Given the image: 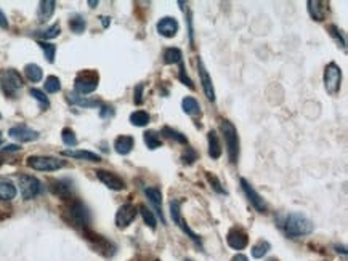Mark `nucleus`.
<instances>
[{"instance_id": "f257e3e1", "label": "nucleus", "mask_w": 348, "mask_h": 261, "mask_svg": "<svg viewBox=\"0 0 348 261\" xmlns=\"http://www.w3.org/2000/svg\"><path fill=\"white\" fill-rule=\"evenodd\" d=\"M64 216H66V220L75 226V227H81L82 231L89 229V224H90V213L89 209L81 202V200H69V204L66 205V209H64Z\"/></svg>"}, {"instance_id": "f03ea898", "label": "nucleus", "mask_w": 348, "mask_h": 261, "mask_svg": "<svg viewBox=\"0 0 348 261\" xmlns=\"http://www.w3.org/2000/svg\"><path fill=\"white\" fill-rule=\"evenodd\" d=\"M284 229L287 233V236L290 237H299V236H307L310 233H313L314 224L311 223V220H308L303 213L293 212L289 213L286 218V224Z\"/></svg>"}, {"instance_id": "7ed1b4c3", "label": "nucleus", "mask_w": 348, "mask_h": 261, "mask_svg": "<svg viewBox=\"0 0 348 261\" xmlns=\"http://www.w3.org/2000/svg\"><path fill=\"white\" fill-rule=\"evenodd\" d=\"M220 128H222V133L225 138V144H226V152H228V157L236 164L237 157H239V136H237V130L236 127L230 122V121H223L220 122Z\"/></svg>"}, {"instance_id": "20e7f679", "label": "nucleus", "mask_w": 348, "mask_h": 261, "mask_svg": "<svg viewBox=\"0 0 348 261\" xmlns=\"http://www.w3.org/2000/svg\"><path fill=\"white\" fill-rule=\"evenodd\" d=\"M28 167L37 171H57L63 167H66V160H61L50 156H31L26 159Z\"/></svg>"}, {"instance_id": "39448f33", "label": "nucleus", "mask_w": 348, "mask_h": 261, "mask_svg": "<svg viewBox=\"0 0 348 261\" xmlns=\"http://www.w3.org/2000/svg\"><path fill=\"white\" fill-rule=\"evenodd\" d=\"M23 85H24L23 77L15 69H7L0 74V86H2V92L8 98H15L18 90L23 89Z\"/></svg>"}, {"instance_id": "423d86ee", "label": "nucleus", "mask_w": 348, "mask_h": 261, "mask_svg": "<svg viewBox=\"0 0 348 261\" xmlns=\"http://www.w3.org/2000/svg\"><path fill=\"white\" fill-rule=\"evenodd\" d=\"M98 72L96 71H84L74 80V90L79 95H89L98 89Z\"/></svg>"}, {"instance_id": "0eeeda50", "label": "nucleus", "mask_w": 348, "mask_h": 261, "mask_svg": "<svg viewBox=\"0 0 348 261\" xmlns=\"http://www.w3.org/2000/svg\"><path fill=\"white\" fill-rule=\"evenodd\" d=\"M18 186H19L21 195H23L24 200H31V199L37 197V195L42 194V191H43L42 183L36 177H31V175H21L18 178Z\"/></svg>"}, {"instance_id": "6e6552de", "label": "nucleus", "mask_w": 348, "mask_h": 261, "mask_svg": "<svg viewBox=\"0 0 348 261\" xmlns=\"http://www.w3.org/2000/svg\"><path fill=\"white\" fill-rule=\"evenodd\" d=\"M324 85L329 95H337L342 85V69L335 63H329L324 69Z\"/></svg>"}, {"instance_id": "1a4fd4ad", "label": "nucleus", "mask_w": 348, "mask_h": 261, "mask_svg": "<svg viewBox=\"0 0 348 261\" xmlns=\"http://www.w3.org/2000/svg\"><path fill=\"white\" fill-rule=\"evenodd\" d=\"M170 216H172L173 223H175L184 234H188L196 244H201V237H199L198 234H196V233H193V231L190 229V226H188L186 223H184V220H183V216H181V200L173 199V200L170 202Z\"/></svg>"}, {"instance_id": "9d476101", "label": "nucleus", "mask_w": 348, "mask_h": 261, "mask_svg": "<svg viewBox=\"0 0 348 261\" xmlns=\"http://www.w3.org/2000/svg\"><path fill=\"white\" fill-rule=\"evenodd\" d=\"M137 209L135 205L132 204H124L122 207H119V210L116 213V224L121 229H125L130 224L133 223V220L137 218Z\"/></svg>"}, {"instance_id": "9b49d317", "label": "nucleus", "mask_w": 348, "mask_h": 261, "mask_svg": "<svg viewBox=\"0 0 348 261\" xmlns=\"http://www.w3.org/2000/svg\"><path fill=\"white\" fill-rule=\"evenodd\" d=\"M241 188L246 194V197L249 199V202H251L254 207H255V210L260 212V213H265L266 212V204L265 200L262 199V195H260L254 188H252V184L249 183L246 178H241Z\"/></svg>"}, {"instance_id": "f8f14e48", "label": "nucleus", "mask_w": 348, "mask_h": 261, "mask_svg": "<svg viewBox=\"0 0 348 261\" xmlns=\"http://www.w3.org/2000/svg\"><path fill=\"white\" fill-rule=\"evenodd\" d=\"M96 178L100 180L106 188H110L113 191H122L125 188V181L117 177L116 173L108 171V170H96Z\"/></svg>"}, {"instance_id": "ddd939ff", "label": "nucleus", "mask_w": 348, "mask_h": 261, "mask_svg": "<svg viewBox=\"0 0 348 261\" xmlns=\"http://www.w3.org/2000/svg\"><path fill=\"white\" fill-rule=\"evenodd\" d=\"M8 135L12 136L13 139L19 141V143H31V141L39 139V132H36V130H32V128H29L28 125H23V124L10 128Z\"/></svg>"}, {"instance_id": "4468645a", "label": "nucleus", "mask_w": 348, "mask_h": 261, "mask_svg": "<svg viewBox=\"0 0 348 261\" xmlns=\"http://www.w3.org/2000/svg\"><path fill=\"white\" fill-rule=\"evenodd\" d=\"M84 236H85L87 239H89V241L93 244V247L98 250V252H101L103 255L111 256V255L114 253L116 247H114L110 241H106L104 237L98 236V234H95V233H90L89 229H85V231H84Z\"/></svg>"}, {"instance_id": "2eb2a0df", "label": "nucleus", "mask_w": 348, "mask_h": 261, "mask_svg": "<svg viewBox=\"0 0 348 261\" xmlns=\"http://www.w3.org/2000/svg\"><path fill=\"white\" fill-rule=\"evenodd\" d=\"M198 72H199V79H201V83H202V89H204V93L205 96H207L209 101H215V90H213V83H212V79L210 75L207 72V69H205V64L201 58H198Z\"/></svg>"}, {"instance_id": "dca6fc26", "label": "nucleus", "mask_w": 348, "mask_h": 261, "mask_svg": "<svg viewBox=\"0 0 348 261\" xmlns=\"http://www.w3.org/2000/svg\"><path fill=\"white\" fill-rule=\"evenodd\" d=\"M226 242L234 250H243L249 244V236L244 229H241V227H233L226 236Z\"/></svg>"}, {"instance_id": "f3484780", "label": "nucleus", "mask_w": 348, "mask_h": 261, "mask_svg": "<svg viewBox=\"0 0 348 261\" xmlns=\"http://www.w3.org/2000/svg\"><path fill=\"white\" fill-rule=\"evenodd\" d=\"M157 32L162 37H167V39L175 37L178 32V21L172 16L160 18V21L157 23Z\"/></svg>"}, {"instance_id": "a211bd4d", "label": "nucleus", "mask_w": 348, "mask_h": 261, "mask_svg": "<svg viewBox=\"0 0 348 261\" xmlns=\"http://www.w3.org/2000/svg\"><path fill=\"white\" fill-rule=\"evenodd\" d=\"M145 194H146V197L149 199L151 205L154 207V210L157 212L162 224H166L164 213H162V192H160V189L159 188H146L145 189Z\"/></svg>"}, {"instance_id": "6ab92c4d", "label": "nucleus", "mask_w": 348, "mask_h": 261, "mask_svg": "<svg viewBox=\"0 0 348 261\" xmlns=\"http://www.w3.org/2000/svg\"><path fill=\"white\" fill-rule=\"evenodd\" d=\"M50 191L63 199H69L72 194V186L66 180H53V181H50Z\"/></svg>"}, {"instance_id": "aec40b11", "label": "nucleus", "mask_w": 348, "mask_h": 261, "mask_svg": "<svg viewBox=\"0 0 348 261\" xmlns=\"http://www.w3.org/2000/svg\"><path fill=\"white\" fill-rule=\"evenodd\" d=\"M133 146H135V139H133V136H128V135L117 136L114 141V149H116L117 154H121V156L130 154Z\"/></svg>"}, {"instance_id": "412c9836", "label": "nucleus", "mask_w": 348, "mask_h": 261, "mask_svg": "<svg viewBox=\"0 0 348 261\" xmlns=\"http://www.w3.org/2000/svg\"><path fill=\"white\" fill-rule=\"evenodd\" d=\"M308 13L314 21H324L328 15V7L321 0H308Z\"/></svg>"}, {"instance_id": "4be33fe9", "label": "nucleus", "mask_w": 348, "mask_h": 261, "mask_svg": "<svg viewBox=\"0 0 348 261\" xmlns=\"http://www.w3.org/2000/svg\"><path fill=\"white\" fill-rule=\"evenodd\" d=\"M63 156H68V157H72V159H81V160H89V162H100L101 157L95 154V152L92 151H79V149H66L63 151Z\"/></svg>"}, {"instance_id": "5701e85b", "label": "nucleus", "mask_w": 348, "mask_h": 261, "mask_svg": "<svg viewBox=\"0 0 348 261\" xmlns=\"http://www.w3.org/2000/svg\"><path fill=\"white\" fill-rule=\"evenodd\" d=\"M16 197V186L12 181L0 180V200H12Z\"/></svg>"}, {"instance_id": "b1692460", "label": "nucleus", "mask_w": 348, "mask_h": 261, "mask_svg": "<svg viewBox=\"0 0 348 261\" xmlns=\"http://www.w3.org/2000/svg\"><path fill=\"white\" fill-rule=\"evenodd\" d=\"M207 138H209V156L212 159H220V156H222V144H220L219 136H217V133L213 132V130H210Z\"/></svg>"}, {"instance_id": "393cba45", "label": "nucleus", "mask_w": 348, "mask_h": 261, "mask_svg": "<svg viewBox=\"0 0 348 261\" xmlns=\"http://www.w3.org/2000/svg\"><path fill=\"white\" fill-rule=\"evenodd\" d=\"M181 106H183V111L186 112L188 115H199L201 114V106H199L198 100L193 98V96L183 98Z\"/></svg>"}, {"instance_id": "a878e982", "label": "nucleus", "mask_w": 348, "mask_h": 261, "mask_svg": "<svg viewBox=\"0 0 348 261\" xmlns=\"http://www.w3.org/2000/svg\"><path fill=\"white\" fill-rule=\"evenodd\" d=\"M55 2L53 0H43V2H40L39 5V19L40 21H47L50 19V16L53 15V12H55Z\"/></svg>"}, {"instance_id": "bb28decb", "label": "nucleus", "mask_w": 348, "mask_h": 261, "mask_svg": "<svg viewBox=\"0 0 348 261\" xmlns=\"http://www.w3.org/2000/svg\"><path fill=\"white\" fill-rule=\"evenodd\" d=\"M24 74H26V77L31 80V82H40L42 77H43V71L40 66H37V64H26V68H24Z\"/></svg>"}, {"instance_id": "cd10ccee", "label": "nucleus", "mask_w": 348, "mask_h": 261, "mask_svg": "<svg viewBox=\"0 0 348 261\" xmlns=\"http://www.w3.org/2000/svg\"><path fill=\"white\" fill-rule=\"evenodd\" d=\"M151 121V117L146 111H135L133 114H130V124L135 127H146Z\"/></svg>"}, {"instance_id": "c85d7f7f", "label": "nucleus", "mask_w": 348, "mask_h": 261, "mask_svg": "<svg viewBox=\"0 0 348 261\" xmlns=\"http://www.w3.org/2000/svg\"><path fill=\"white\" fill-rule=\"evenodd\" d=\"M68 100L72 103V104H77L81 107H96V106H100V101H96V100H87V98L84 96H77V95H68Z\"/></svg>"}, {"instance_id": "c756f323", "label": "nucleus", "mask_w": 348, "mask_h": 261, "mask_svg": "<svg viewBox=\"0 0 348 261\" xmlns=\"http://www.w3.org/2000/svg\"><path fill=\"white\" fill-rule=\"evenodd\" d=\"M162 135H166L167 138L173 139L175 143H180V144H188V138L184 136L183 133L177 132V130H173L170 127H164L162 128Z\"/></svg>"}, {"instance_id": "7c9ffc66", "label": "nucleus", "mask_w": 348, "mask_h": 261, "mask_svg": "<svg viewBox=\"0 0 348 261\" xmlns=\"http://www.w3.org/2000/svg\"><path fill=\"white\" fill-rule=\"evenodd\" d=\"M181 50L180 48H167L164 51V63L166 64H177V63H181Z\"/></svg>"}, {"instance_id": "2f4dec72", "label": "nucleus", "mask_w": 348, "mask_h": 261, "mask_svg": "<svg viewBox=\"0 0 348 261\" xmlns=\"http://www.w3.org/2000/svg\"><path fill=\"white\" fill-rule=\"evenodd\" d=\"M143 138H145V143H146L148 149H151V151H154V149H157V148L162 146V141H160L159 135H157L156 132H153V130H149V132H146V133L143 135Z\"/></svg>"}, {"instance_id": "473e14b6", "label": "nucleus", "mask_w": 348, "mask_h": 261, "mask_svg": "<svg viewBox=\"0 0 348 261\" xmlns=\"http://www.w3.org/2000/svg\"><path fill=\"white\" fill-rule=\"evenodd\" d=\"M29 93H31V96L34 98V100L40 104V109H48L50 107V101H48V98L45 96V93H43L42 90H39V89H31L29 90Z\"/></svg>"}, {"instance_id": "72a5a7b5", "label": "nucleus", "mask_w": 348, "mask_h": 261, "mask_svg": "<svg viewBox=\"0 0 348 261\" xmlns=\"http://www.w3.org/2000/svg\"><path fill=\"white\" fill-rule=\"evenodd\" d=\"M85 27H87V23L82 16L75 15L69 19V29L74 32V34H82V32L85 31Z\"/></svg>"}, {"instance_id": "f704fd0d", "label": "nucleus", "mask_w": 348, "mask_h": 261, "mask_svg": "<svg viewBox=\"0 0 348 261\" xmlns=\"http://www.w3.org/2000/svg\"><path fill=\"white\" fill-rule=\"evenodd\" d=\"M140 213H141V216H143V221L151 227V229L154 231V229H156V226H157V221H156V218H154L153 212H151L146 205H140Z\"/></svg>"}, {"instance_id": "c9c22d12", "label": "nucleus", "mask_w": 348, "mask_h": 261, "mask_svg": "<svg viewBox=\"0 0 348 261\" xmlns=\"http://www.w3.org/2000/svg\"><path fill=\"white\" fill-rule=\"evenodd\" d=\"M270 244L266 241H258L254 247H252V256L254 258H263L268 252H270Z\"/></svg>"}, {"instance_id": "e433bc0d", "label": "nucleus", "mask_w": 348, "mask_h": 261, "mask_svg": "<svg viewBox=\"0 0 348 261\" xmlns=\"http://www.w3.org/2000/svg\"><path fill=\"white\" fill-rule=\"evenodd\" d=\"M40 48L43 50V53H45V58L48 63H53L55 61V55H57V45H53V43H48V42H39Z\"/></svg>"}, {"instance_id": "4c0bfd02", "label": "nucleus", "mask_w": 348, "mask_h": 261, "mask_svg": "<svg viewBox=\"0 0 348 261\" xmlns=\"http://www.w3.org/2000/svg\"><path fill=\"white\" fill-rule=\"evenodd\" d=\"M45 90L48 93H58L61 90V82H60V79L57 77V75H50V77H47Z\"/></svg>"}, {"instance_id": "58836bf2", "label": "nucleus", "mask_w": 348, "mask_h": 261, "mask_svg": "<svg viewBox=\"0 0 348 261\" xmlns=\"http://www.w3.org/2000/svg\"><path fill=\"white\" fill-rule=\"evenodd\" d=\"M61 138H63V143L66 146H75L77 144V136H75V133L72 132L71 128H63L61 132Z\"/></svg>"}, {"instance_id": "ea45409f", "label": "nucleus", "mask_w": 348, "mask_h": 261, "mask_svg": "<svg viewBox=\"0 0 348 261\" xmlns=\"http://www.w3.org/2000/svg\"><path fill=\"white\" fill-rule=\"evenodd\" d=\"M60 32H61L60 24H53V26H50L48 29L39 32V37H40V39H45V40H50V39L58 37V36H60Z\"/></svg>"}, {"instance_id": "a19ab883", "label": "nucleus", "mask_w": 348, "mask_h": 261, "mask_svg": "<svg viewBox=\"0 0 348 261\" xmlns=\"http://www.w3.org/2000/svg\"><path fill=\"white\" fill-rule=\"evenodd\" d=\"M181 160H183V164L191 165L194 160H198V152H196L194 149H191V148H186V152L181 156Z\"/></svg>"}, {"instance_id": "79ce46f5", "label": "nucleus", "mask_w": 348, "mask_h": 261, "mask_svg": "<svg viewBox=\"0 0 348 261\" xmlns=\"http://www.w3.org/2000/svg\"><path fill=\"white\" fill-rule=\"evenodd\" d=\"M207 180H209V183L212 184V188H213L217 192H220V194H226V191L222 188V183L219 181V178H217L215 175H212V173H207Z\"/></svg>"}, {"instance_id": "37998d69", "label": "nucleus", "mask_w": 348, "mask_h": 261, "mask_svg": "<svg viewBox=\"0 0 348 261\" xmlns=\"http://www.w3.org/2000/svg\"><path fill=\"white\" fill-rule=\"evenodd\" d=\"M329 31H331V34H332V37L337 40V42H339V45L340 47H343L345 48V37L340 34V32L342 31H339V27H337V26H329Z\"/></svg>"}, {"instance_id": "c03bdc74", "label": "nucleus", "mask_w": 348, "mask_h": 261, "mask_svg": "<svg viewBox=\"0 0 348 261\" xmlns=\"http://www.w3.org/2000/svg\"><path fill=\"white\" fill-rule=\"evenodd\" d=\"M178 77H180V80L184 83V85H188L190 86V89L191 90H194V85H193V80L188 77V74L186 72H184V66H183V64L180 63V74H178Z\"/></svg>"}, {"instance_id": "a18cd8bd", "label": "nucleus", "mask_w": 348, "mask_h": 261, "mask_svg": "<svg viewBox=\"0 0 348 261\" xmlns=\"http://www.w3.org/2000/svg\"><path fill=\"white\" fill-rule=\"evenodd\" d=\"M143 90H145V85L143 83L137 85V89L133 92V101H135V104H141V103H143Z\"/></svg>"}, {"instance_id": "49530a36", "label": "nucleus", "mask_w": 348, "mask_h": 261, "mask_svg": "<svg viewBox=\"0 0 348 261\" xmlns=\"http://www.w3.org/2000/svg\"><path fill=\"white\" fill-rule=\"evenodd\" d=\"M114 115V107L113 106H103L100 111V117L106 119V117H113Z\"/></svg>"}, {"instance_id": "de8ad7c7", "label": "nucleus", "mask_w": 348, "mask_h": 261, "mask_svg": "<svg viewBox=\"0 0 348 261\" xmlns=\"http://www.w3.org/2000/svg\"><path fill=\"white\" fill-rule=\"evenodd\" d=\"M0 26L2 27H8V21H7V16L4 15V12H0Z\"/></svg>"}, {"instance_id": "09e8293b", "label": "nucleus", "mask_w": 348, "mask_h": 261, "mask_svg": "<svg viewBox=\"0 0 348 261\" xmlns=\"http://www.w3.org/2000/svg\"><path fill=\"white\" fill-rule=\"evenodd\" d=\"M231 261H249V258L246 255H241V253H237L231 258Z\"/></svg>"}, {"instance_id": "8fccbe9b", "label": "nucleus", "mask_w": 348, "mask_h": 261, "mask_svg": "<svg viewBox=\"0 0 348 261\" xmlns=\"http://www.w3.org/2000/svg\"><path fill=\"white\" fill-rule=\"evenodd\" d=\"M4 151H5V152H12V151H21V148H19L18 144H10V146L4 148Z\"/></svg>"}, {"instance_id": "3c124183", "label": "nucleus", "mask_w": 348, "mask_h": 261, "mask_svg": "<svg viewBox=\"0 0 348 261\" xmlns=\"http://www.w3.org/2000/svg\"><path fill=\"white\" fill-rule=\"evenodd\" d=\"M101 23H103L104 27H108V26H110V23H111V19L108 18V16H103V18H101Z\"/></svg>"}, {"instance_id": "603ef678", "label": "nucleus", "mask_w": 348, "mask_h": 261, "mask_svg": "<svg viewBox=\"0 0 348 261\" xmlns=\"http://www.w3.org/2000/svg\"><path fill=\"white\" fill-rule=\"evenodd\" d=\"M89 5H90V7H96V5H98V2H96V0H90Z\"/></svg>"}, {"instance_id": "864d4df0", "label": "nucleus", "mask_w": 348, "mask_h": 261, "mask_svg": "<svg viewBox=\"0 0 348 261\" xmlns=\"http://www.w3.org/2000/svg\"><path fill=\"white\" fill-rule=\"evenodd\" d=\"M4 143V138H2V132H0V144Z\"/></svg>"}, {"instance_id": "5fc2aeb1", "label": "nucleus", "mask_w": 348, "mask_h": 261, "mask_svg": "<svg viewBox=\"0 0 348 261\" xmlns=\"http://www.w3.org/2000/svg\"><path fill=\"white\" fill-rule=\"evenodd\" d=\"M268 261H278V259H276V258H270Z\"/></svg>"}, {"instance_id": "6e6d98bb", "label": "nucleus", "mask_w": 348, "mask_h": 261, "mask_svg": "<svg viewBox=\"0 0 348 261\" xmlns=\"http://www.w3.org/2000/svg\"><path fill=\"white\" fill-rule=\"evenodd\" d=\"M0 165H2V159H0Z\"/></svg>"}, {"instance_id": "4d7b16f0", "label": "nucleus", "mask_w": 348, "mask_h": 261, "mask_svg": "<svg viewBox=\"0 0 348 261\" xmlns=\"http://www.w3.org/2000/svg\"><path fill=\"white\" fill-rule=\"evenodd\" d=\"M0 119H2V114H0Z\"/></svg>"}, {"instance_id": "13d9d810", "label": "nucleus", "mask_w": 348, "mask_h": 261, "mask_svg": "<svg viewBox=\"0 0 348 261\" xmlns=\"http://www.w3.org/2000/svg\"><path fill=\"white\" fill-rule=\"evenodd\" d=\"M186 261H191V259H186Z\"/></svg>"}, {"instance_id": "bf43d9fd", "label": "nucleus", "mask_w": 348, "mask_h": 261, "mask_svg": "<svg viewBox=\"0 0 348 261\" xmlns=\"http://www.w3.org/2000/svg\"><path fill=\"white\" fill-rule=\"evenodd\" d=\"M154 261H159V259H154Z\"/></svg>"}]
</instances>
